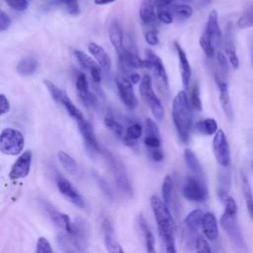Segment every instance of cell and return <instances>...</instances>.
Masks as SVG:
<instances>
[{
    "instance_id": "cell-1",
    "label": "cell",
    "mask_w": 253,
    "mask_h": 253,
    "mask_svg": "<svg viewBox=\"0 0 253 253\" xmlns=\"http://www.w3.org/2000/svg\"><path fill=\"white\" fill-rule=\"evenodd\" d=\"M150 205L166 253H177L174 236L175 224L169 208L157 196L151 197Z\"/></svg>"
},
{
    "instance_id": "cell-2",
    "label": "cell",
    "mask_w": 253,
    "mask_h": 253,
    "mask_svg": "<svg viewBox=\"0 0 253 253\" xmlns=\"http://www.w3.org/2000/svg\"><path fill=\"white\" fill-rule=\"evenodd\" d=\"M189 97L185 90L179 91L173 99L171 117L180 140L187 143L193 126V113Z\"/></svg>"
},
{
    "instance_id": "cell-3",
    "label": "cell",
    "mask_w": 253,
    "mask_h": 253,
    "mask_svg": "<svg viewBox=\"0 0 253 253\" xmlns=\"http://www.w3.org/2000/svg\"><path fill=\"white\" fill-rule=\"evenodd\" d=\"M139 94L142 100L144 101V103L147 105V107L151 111L153 117L158 122L163 121L165 116V111H164L162 102L154 92V89L152 86V79L149 74H144L142 76L141 81L139 83Z\"/></svg>"
},
{
    "instance_id": "cell-4",
    "label": "cell",
    "mask_w": 253,
    "mask_h": 253,
    "mask_svg": "<svg viewBox=\"0 0 253 253\" xmlns=\"http://www.w3.org/2000/svg\"><path fill=\"white\" fill-rule=\"evenodd\" d=\"M25 146L23 133L14 127H5L0 134V150L5 155H18Z\"/></svg>"
},
{
    "instance_id": "cell-5",
    "label": "cell",
    "mask_w": 253,
    "mask_h": 253,
    "mask_svg": "<svg viewBox=\"0 0 253 253\" xmlns=\"http://www.w3.org/2000/svg\"><path fill=\"white\" fill-rule=\"evenodd\" d=\"M43 84L48 91L51 98L58 104H60L68 113V115L77 123L84 119L82 112L76 107V105L71 101V99L68 97V95L61 90L59 87H57L53 82L50 80H43Z\"/></svg>"
},
{
    "instance_id": "cell-6",
    "label": "cell",
    "mask_w": 253,
    "mask_h": 253,
    "mask_svg": "<svg viewBox=\"0 0 253 253\" xmlns=\"http://www.w3.org/2000/svg\"><path fill=\"white\" fill-rule=\"evenodd\" d=\"M182 195L191 202H205L208 198V190L203 178L197 176L187 177L182 186Z\"/></svg>"
},
{
    "instance_id": "cell-7",
    "label": "cell",
    "mask_w": 253,
    "mask_h": 253,
    "mask_svg": "<svg viewBox=\"0 0 253 253\" xmlns=\"http://www.w3.org/2000/svg\"><path fill=\"white\" fill-rule=\"evenodd\" d=\"M73 54H74L75 58L77 59L78 63L89 72L96 94L102 96L103 93L101 92L100 85H101L103 71H102L101 67L99 66V64L96 62V60L93 57H91L90 55H88L87 53H85L84 51H82L80 49H75L73 51Z\"/></svg>"
},
{
    "instance_id": "cell-8",
    "label": "cell",
    "mask_w": 253,
    "mask_h": 253,
    "mask_svg": "<svg viewBox=\"0 0 253 253\" xmlns=\"http://www.w3.org/2000/svg\"><path fill=\"white\" fill-rule=\"evenodd\" d=\"M106 160L114 174L116 183L118 185V187L121 189L122 192H124L126 196L132 197V187L131 184L128 180L127 174L124 168V166L120 163V161L117 160V158L110 153L109 151H105L104 152Z\"/></svg>"
},
{
    "instance_id": "cell-9",
    "label": "cell",
    "mask_w": 253,
    "mask_h": 253,
    "mask_svg": "<svg viewBox=\"0 0 253 253\" xmlns=\"http://www.w3.org/2000/svg\"><path fill=\"white\" fill-rule=\"evenodd\" d=\"M203 216L204 212L201 210H194L186 215L183 225V234L187 245H194L195 247V242L198 238L197 232L202 225Z\"/></svg>"
},
{
    "instance_id": "cell-10",
    "label": "cell",
    "mask_w": 253,
    "mask_h": 253,
    "mask_svg": "<svg viewBox=\"0 0 253 253\" xmlns=\"http://www.w3.org/2000/svg\"><path fill=\"white\" fill-rule=\"evenodd\" d=\"M212 151L217 163L221 167H228L230 165L229 145L222 129H218L213 136Z\"/></svg>"
},
{
    "instance_id": "cell-11",
    "label": "cell",
    "mask_w": 253,
    "mask_h": 253,
    "mask_svg": "<svg viewBox=\"0 0 253 253\" xmlns=\"http://www.w3.org/2000/svg\"><path fill=\"white\" fill-rule=\"evenodd\" d=\"M132 85L133 84L129 81L128 77H126L125 74L117 75L116 86L118 89L119 96L121 98V101L124 103V105L130 110L135 109L138 105L137 99L133 92Z\"/></svg>"
},
{
    "instance_id": "cell-12",
    "label": "cell",
    "mask_w": 253,
    "mask_h": 253,
    "mask_svg": "<svg viewBox=\"0 0 253 253\" xmlns=\"http://www.w3.org/2000/svg\"><path fill=\"white\" fill-rule=\"evenodd\" d=\"M55 183L59 193L70 203L75 205L77 208H85V200L81 194L76 190V188L63 176L57 175Z\"/></svg>"
},
{
    "instance_id": "cell-13",
    "label": "cell",
    "mask_w": 253,
    "mask_h": 253,
    "mask_svg": "<svg viewBox=\"0 0 253 253\" xmlns=\"http://www.w3.org/2000/svg\"><path fill=\"white\" fill-rule=\"evenodd\" d=\"M220 224L236 247H238L240 250L245 248L242 233H241L240 227L237 223L236 217L229 216L225 213H222V215L220 217Z\"/></svg>"
},
{
    "instance_id": "cell-14",
    "label": "cell",
    "mask_w": 253,
    "mask_h": 253,
    "mask_svg": "<svg viewBox=\"0 0 253 253\" xmlns=\"http://www.w3.org/2000/svg\"><path fill=\"white\" fill-rule=\"evenodd\" d=\"M32 165V152L24 151L14 162L11 167L9 177L12 180H19L26 178L31 170Z\"/></svg>"
},
{
    "instance_id": "cell-15",
    "label": "cell",
    "mask_w": 253,
    "mask_h": 253,
    "mask_svg": "<svg viewBox=\"0 0 253 253\" xmlns=\"http://www.w3.org/2000/svg\"><path fill=\"white\" fill-rule=\"evenodd\" d=\"M76 124H77L78 129L81 133V136L83 138V141H84V144H85L86 148L89 151L94 152V153L100 152L101 148H100V145H99L98 140L96 138V135H95V132L93 130L92 125L88 121H86L85 119L77 122Z\"/></svg>"
},
{
    "instance_id": "cell-16",
    "label": "cell",
    "mask_w": 253,
    "mask_h": 253,
    "mask_svg": "<svg viewBox=\"0 0 253 253\" xmlns=\"http://www.w3.org/2000/svg\"><path fill=\"white\" fill-rule=\"evenodd\" d=\"M88 50L101 67L103 73L108 76L112 69V61L105 48L96 42H90L88 44Z\"/></svg>"
},
{
    "instance_id": "cell-17",
    "label": "cell",
    "mask_w": 253,
    "mask_h": 253,
    "mask_svg": "<svg viewBox=\"0 0 253 253\" xmlns=\"http://www.w3.org/2000/svg\"><path fill=\"white\" fill-rule=\"evenodd\" d=\"M102 228L104 233L105 246L109 253H125L124 249L117 240V236L112 222L108 218H104L102 221Z\"/></svg>"
},
{
    "instance_id": "cell-18",
    "label": "cell",
    "mask_w": 253,
    "mask_h": 253,
    "mask_svg": "<svg viewBox=\"0 0 253 253\" xmlns=\"http://www.w3.org/2000/svg\"><path fill=\"white\" fill-rule=\"evenodd\" d=\"M216 85L218 87V97H219V104L222 109L223 114L227 118L228 121H232L233 119V109L230 102L229 92H228V86L225 81V79L214 77Z\"/></svg>"
},
{
    "instance_id": "cell-19",
    "label": "cell",
    "mask_w": 253,
    "mask_h": 253,
    "mask_svg": "<svg viewBox=\"0 0 253 253\" xmlns=\"http://www.w3.org/2000/svg\"><path fill=\"white\" fill-rule=\"evenodd\" d=\"M175 49L178 55V61H179V69H180V74H181V80L183 87L187 89L190 85L191 82V76H192V68L190 65V62L188 60L187 54L184 51L183 47L177 42H174Z\"/></svg>"
},
{
    "instance_id": "cell-20",
    "label": "cell",
    "mask_w": 253,
    "mask_h": 253,
    "mask_svg": "<svg viewBox=\"0 0 253 253\" xmlns=\"http://www.w3.org/2000/svg\"><path fill=\"white\" fill-rule=\"evenodd\" d=\"M109 40L118 53V57L121 56L125 50L124 46V32L123 28L117 20H113L108 28Z\"/></svg>"
},
{
    "instance_id": "cell-21",
    "label": "cell",
    "mask_w": 253,
    "mask_h": 253,
    "mask_svg": "<svg viewBox=\"0 0 253 253\" xmlns=\"http://www.w3.org/2000/svg\"><path fill=\"white\" fill-rule=\"evenodd\" d=\"M223 49L224 54L228 59V62L233 68H238L239 66V60L238 56L236 54L234 41H233V32H232V26L229 24L225 29V35L223 37Z\"/></svg>"
},
{
    "instance_id": "cell-22",
    "label": "cell",
    "mask_w": 253,
    "mask_h": 253,
    "mask_svg": "<svg viewBox=\"0 0 253 253\" xmlns=\"http://www.w3.org/2000/svg\"><path fill=\"white\" fill-rule=\"evenodd\" d=\"M211 39L214 46H219L222 42V34L218 24V15L215 10H211L208 17V22L204 30Z\"/></svg>"
},
{
    "instance_id": "cell-23",
    "label": "cell",
    "mask_w": 253,
    "mask_h": 253,
    "mask_svg": "<svg viewBox=\"0 0 253 253\" xmlns=\"http://www.w3.org/2000/svg\"><path fill=\"white\" fill-rule=\"evenodd\" d=\"M145 58L150 62L151 65V70L153 71L155 77L164 85L168 86V77H167V72L164 67V64L161 60V58L155 54L152 50L146 49L145 52Z\"/></svg>"
},
{
    "instance_id": "cell-24",
    "label": "cell",
    "mask_w": 253,
    "mask_h": 253,
    "mask_svg": "<svg viewBox=\"0 0 253 253\" xmlns=\"http://www.w3.org/2000/svg\"><path fill=\"white\" fill-rule=\"evenodd\" d=\"M202 230L208 240L214 241L218 237V226L215 215L212 212L204 213L202 219Z\"/></svg>"
},
{
    "instance_id": "cell-25",
    "label": "cell",
    "mask_w": 253,
    "mask_h": 253,
    "mask_svg": "<svg viewBox=\"0 0 253 253\" xmlns=\"http://www.w3.org/2000/svg\"><path fill=\"white\" fill-rule=\"evenodd\" d=\"M138 223H139V227H140V229L142 231V234H143L146 253H156L154 235H153L145 217L142 214H140L138 216Z\"/></svg>"
},
{
    "instance_id": "cell-26",
    "label": "cell",
    "mask_w": 253,
    "mask_h": 253,
    "mask_svg": "<svg viewBox=\"0 0 253 253\" xmlns=\"http://www.w3.org/2000/svg\"><path fill=\"white\" fill-rule=\"evenodd\" d=\"M184 159L189 171L199 178H204V171L201 163L199 162L196 154L190 148H186L184 151Z\"/></svg>"
},
{
    "instance_id": "cell-27",
    "label": "cell",
    "mask_w": 253,
    "mask_h": 253,
    "mask_svg": "<svg viewBox=\"0 0 253 253\" xmlns=\"http://www.w3.org/2000/svg\"><path fill=\"white\" fill-rule=\"evenodd\" d=\"M38 69V60L33 56H25L16 65V71L21 76H31Z\"/></svg>"
},
{
    "instance_id": "cell-28",
    "label": "cell",
    "mask_w": 253,
    "mask_h": 253,
    "mask_svg": "<svg viewBox=\"0 0 253 253\" xmlns=\"http://www.w3.org/2000/svg\"><path fill=\"white\" fill-rule=\"evenodd\" d=\"M154 0H141L139 6V19L143 24H150L155 20V9Z\"/></svg>"
},
{
    "instance_id": "cell-29",
    "label": "cell",
    "mask_w": 253,
    "mask_h": 253,
    "mask_svg": "<svg viewBox=\"0 0 253 253\" xmlns=\"http://www.w3.org/2000/svg\"><path fill=\"white\" fill-rule=\"evenodd\" d=\"M227 167H224V169L220 170L218 173L217 178V194L218 197L223 201L228 195V190L230 188L231 183V176L229 170L226 169Z\"/></svg>"
},
{
    "instance_id": "cell-30",
    "label": "cell",
    "mask_w": 253,
    "mask_h": 253,
    "mask_svg": "<svg viewBox=\"0 0 253 253\" xmlns=\"http://www.w3.org/2000/svg\"><path fill=\"white\" fill-rule=\"evenodd\" d=\"M57 158L61 166L65 169L66 172H68L71 175H76L79 172V167L76 162V160L70 156L67 152L63 150H59L57 152Z\"/></svg>"
},
{
    "instance_id": "cell-31",
    "label": "cell",
    "mask_w": 253,
    "mask_h": 253,
    "mask_svg": "<svg viewBox=\"0 0 253 253\" xmlns=\"http://www.w3.org/2000/svg\"><path fill=\"white\" fill-rule=\"evenodd\" d=\"M142 135V126L139 124L133 123L127 126L126 129V134L124 137V141L128 146L136 145L137 140Z\"/></svg>"
},
{
    "instance_id": "cell-32",
    "label": "cell",
    "mask_w": 253,
    "mask_h": 253,
    "mask_svg": "<svg viewBox=\"0 0 253 253\" xmlns=\"http://www.w3.org/2000/svg\"><path fill=\"white\" fill-rule=\"evenodd\" d=\"M241 189H242L247 212L249 216L253 219V194H252L249 182L244 174L241 175Z\"/></svg>"
},
{
    "instance_id": "cell-33",
    "label": "cell",
    "mask_w": 253,
    "mask_h": 253,
    "mask_svg": "<svg viewBox=\"0 0 253 253\" xmlns=\"http://www.w3.org/2000/svg\"><path fill=\"white\" fill-rule=\"evenodd\" d=\"M104 123H105V126L116 135L118 136L119 138L121 139H124L125 137V134H126V129L124 127V126L118 122L113 116L111 115H106L105 118H104Z\"/></svg>"
},
{
    "instance_id": "cell-34",
    "label": "cell",
    "mask_w": 253,
    "mask_h": 253,
    "mask_svg": "<svg viewBox=\"0 0 253 253\" xmlns=\"http://www.w3.org/2000/svg\"><path fill=\"white\" fill-rule=\"evenodd\" d=\"M169 10L175 18L181 21L191 18L194 13L193 8L188 4H173Z\"/></svg>"
},
{
    "instance_id": "cell-35",
    "label": "cell",
    "mask_w": 253,
    "mask_h": 253,
    "mask_svg": "<svg viewBox=\"0 0 253 253\" xmlns=\"http://www.w3.org/2000/svg\"><path fill=\"white\" fill-rule=\"evenodd\" d=\"M196 127L200 132H202L204 134H208V135L215 134L216 131L218 130L216 121L211 118H208V119L198 122V124L196 125Z\"/></svg>"
},
{
    "instance_id": "cell-36",
    "label": "cell",
    "mask_w": 253,
    "mask_h": 253,
    "mask_svg": "<svg viewBox=\"0 0 253 253\" xmlns=\"http://www.w3.org/2000/svg\"><path fill=\"white\" fill-rule=\"evenodd\" d=\"M239 29H247L253 27V4L247 6L236 23Z\"/></svg>"
},
{
    "instance_id": "cell-37",
    "label": "cell",
    "mask_w": 253,
    "mask_h": 253,
    "mask_svg": "<svg viewBox=\"0 0 253 253\" xmlns=\"http://www.w3.org/2000/svg\"><path fill=\"white\" fill-rule=\"evenodd\" d=\"M172 192H173V179L170 175H167L163 179L161 193H162V201L168 208H170Z\"/></svg>"
},
{
    "instance_id": "cell-38",
    "label": "cell",
    "mask_w": 253,
    "mask_h": 253,
    "mask_svg": "<svg viewBox=\"0 0 253 253\" xmlns=\"http://www.w3.org/2000/svg\"><path fill=\"white\" fill-rule=\"evenodd\" d=\"M200 46L203 49V51L206 53L208 57H212L215 52V46L211 39V37L204 31L201 38H200Z\"/></svg>"
},
{
    "instance_id": "cell-39",
    "label": "cell",
    "mask_w": 253,
    "mask_h": 253,
    "mask_svg": "<svg viewBox=\"0 0 253 253\" xmlns=\"http://www.w3.org/2000/svg\"><path fill=\"white\" fill-rule=\"evenodd\" d=\"M50 4L53 5H62L65 7L68 14L72 16H77L80 13V7L78 0H51Z\"/></svg>"
},
{
    "instance_id": "cell-40",
    "label": "cell",
    "mask_w": 253,
    "mask_h": 253,
    "mask_svg": "<svg viewBox=\"0 0 253 253\" xmlns=\"http://www.w3.org/2000/svg\"><path fill=\"white\" fill-rule=\"evenodd\" d=\"M189 101L191 104V107L196 111H202L203 104L201 100V93H200V87L198 83H195L191 89Z\"/></svg>"
},
{
    "instance_id": "cell-41",
    "label": "cell",
    "mask_w": 253,
    "mask_h": 253,
    "mask_svg": "<svg viewBox=\"0 0 253 253\" xmlns=\"http://www.w3.org/2000/svg\"><path fill=\"white\" fill-rule=\"evenodd\" d=\"M75 86H76V90H77L78 95L90 92V87H89L88 79H87L86 75L84 73H82V72L77 74L76 80H75Z\"/></svg>"
},
{
    "instance_id": "cell-42",
    "label": "cell",
    "mask_w": 253,
    "mask_h": 253,
    "mask_svg": "<svg viewBox=\"0 0 253 253\" xmlns=\"http://www.w3.org/2000/svg\"><path fill=\"white\" fill-rule=\"evenodd\" d=\"M157 18L160 22H162L163 24L169 25L171 23H173L174 21V17L171 13V11L169 9H167V7H159L157 8V12H156Z\"/></svg>"
},
{
    "instance_id": "cell-43",
    "label": "cell",
    "mask_w": 253,
    "mask_h": 253,
    "mask_svg": "<svg viewBox=\"0 0 253 253\" xmlns=\"http://www.w3.org/2000/svg\"><path fill=\"white\" fill-rule=\"evenodd\" d=\"M195 250L196 253H213L208 240L201 235H199L198 238L196 239Z\"/></svg>"
},
{
    "instance_id": "cell-44",
    "label": "cell",
    "mask_w": 253,
    "mask_h": 253,
    "mask_svg": "<svg viewBox=\"0 0 253 253\" xmlns=\"http://www.w3.org/2000/svg\"><path fill=\"white\" fill-rule=\"evenodd\" d=\"M224 211L223 213L229 215V216H233L236 217V213H237V206L235 201L233 200V198L227 196L224 200Z\"/></svg>"
},
{
    "instance_id": "cell-45",
    "label": "cell",
    "mask_w": 253,
    "mask_h": 253,
    "mask_svg": "<svg viewBox=\"0 0 253 253\" xmlns=\"http://www.w3.org/2000/svg\"><path fill=\"white\" fill-rule=\"evenodd\" d=\"M36 253H53L50 242L45 237H39L36 244Z\"/></svg>"
},
{
    "instance_id": "cell-46",
    "label": "cell",
    "mask_w": 253,
    "mask_h": 253,
    "mask_svg": "<svg viewBox=\"0 0 253 253\" xmlns=\"http://www.w3.org/2000/svg\"><path fill=\"white\" fill-rule=\"evenodd\" d=\"M144 145L149 149H159L161 146V136L156 135H145L143 139Z\"/></svg>"
},
{
    "instance_id": "cell-47",
    "label": "cell",
    "mask_w": 253,
    "mask_h": 253,
    "mask_svg": "<svg viewBox=\"0 0 253 253\" xmlns=\"http://www.w3.org/2000/svg\"><path fill=\"white\" fill-rule=\"evenodd\" d=\"M4 1L10 8L19 12H24L29 7L28 0H4Z\"/></svg>"
},
{
    "instance_id": "cell-48",
    "label": "cell",
    "mask_w": 253,
    "mask_h": 253,
    "mask_svg": "<svg viewBox=\"0 0 253 253\" xmlns=\"http://www.w3.org/2000/svg\"><path fill=\"white\" fill-rule=\"evenodd\" d=\"M145 135H156L160 136L159 128L155 122H153L150 118H147L145 121Z\"/></svg>"
},
{
    "instance_id": "cell-49",
    "label": "cell",
    "mask_w": 253,
    "mask_h": 253,
    "mask_svg": "<svg viewBox=\"0 0 253 253\" xmlns=\"http://www.w3.org/2000/svg\"><path fill=\"white\" fill-rule=\"evenodd\" d=\"M145 42L149 44V45H157L159 43V37H158V33L155 30H149L145 33Z\"/></svg>"
},
{
    "instance_id": "cell-50",
    "label": "cell",
    "mask_w": 253,
    "mask_h": 253,
    "mask_svg": "<svg viewBox=\"0 0 253 253\" xmlns=\"http://www.w3.org/2000/svg\"><path fill=\"white\" fill-rule=\"evenodd\" d=\"M12 24L11 17L4 11L0 12V32H5L10 28Z\"/></svg>"
},
{
    "instance_id": "cell-51",
    "label": "cell",
    "mask_w": 253,
    "mask_h": 253,
    "mask_svg": "<svg viewBox=\"0 0 253 253\" xmlns=\"http://www.w3.org/2000/svg\"><path fill=\"white\" fill-rule=\"evenodd\" d=\"M0 109H1L0 114L2 116L10 111V102H9L8 98L4 94L0 95Z\"/></svg>"
},
{
    "instance_id": "cell-52",
    "label": "cell",
    "mask_w": 253,
    "mask_h": 253,
    "mask_svg": "<svg viewBox=\"0 0 253 253\" xmlns=\"http://www.w3.org/2000/svg\"><path fill=\"white\" fill-rule=\"evenodd\" d=\"M149 155H150V158L153 161H156V162H160L164 158V154H163V152H162V150L160 148L159 149L149 150Z\"/></svg>"
},
{
    "instance_id": "cell-53",
    "label": "cell",
    "mask_w": 253,
    "mask_h": 253,
    "mask_svg": "<svg viewBox=\"0 0 253 253\" xmlns=\"http://www.w3.org/2000/svg\"><path fill=\"white\" fill-rule=\"evenodd\" d=\"M141 78H142V77H140V75H139L138 73H136V72H130V73H129V76H128V79H129V81H130L132 84L140 83Z\"/></svg>"
},
{
    "instance_id": "cell-54",
    "label": "cell",
    "mask_w": 253,
    "mask_h": 253,
    "mask_svg": "<svg viewBox=\"0 0 253 253\" xmlns=\"http://www.w3.org/2000/svg\"><path fill=\"white\" fill-rule=\"evenodd\" d=\"M176 0H155V5L157 8L159 7H168L172 5V3Z\"/></svg>"
},
{
    "instance_id": "cell-55",
    "label": "cell",
    "mask_w": 253,
    "mask_h": 253,
    "mask_svg": "<svg viewBox=\"0 0 253 253\" xmlns=\"http://www.w3.org/2000/svg\"><path fill=\"white\" fill-rule=\"evenodd\" d=\"M211 0H199L197 6L199 8H206L211 4Z\"/></svg>"
},
{
    "instance_id": "cell-56",
    "label": "cell",
    "mask_w": 253,
    "mask_h": 253,
    "mask_svg": "<svg viewBox=\"0 0 253 253\" xmlns=\"http://www.w3.org/2000/svg\"><path fill=\"white\" fill-rule=\"evenodd\" d=\"M116 0H94V3L96 5H99V6H102V5H108V4H111V3H114Z\"/></svg>"
},
{
    "instance_id": "cell-57",
    "label": "cell",
    "mask_w": 253,
    "mask_h": 253,
    "mask_svg": "<svg viewBox=\"0 0 253 253\" xmlns=\"http://www.w3.org/2000/svg\"><path fill=\"white\" fill-rule=\"evenodd\" d=\"M179 2H182V4H190L192 2H194V0H177Z\"/></svg>"
},
{
    "instance_id": "cell-58",
    "label": "cell",
    "mask_w": 253,
    "mask_h": 253,
    "mask_svg": "<svg viewBox=\"0 0 253 253\" xmlns=\"http://www.w3.org/2000/svg\"><path fill=\"white\" fill-rule=\"evenodd\" d=\"M65 253H75L73 250H71V249H67L66 251H65Z\"/></svg>"
},
{
    "instance_id": "cell-59",
    "label": "cell",
    "mask_w": 253,
    "mask_h": 253,
    "mask_svg": "<svg viewBox=\"0 0 253 253\" xmlns=\"http://www.w3.org/2000/svg\"><path fill=\"white\" fill-rule=\"evenodd\" d=\"M251 61H252V66H253V46H252V52H251Z\"/></svg>"
}]
</instances>
